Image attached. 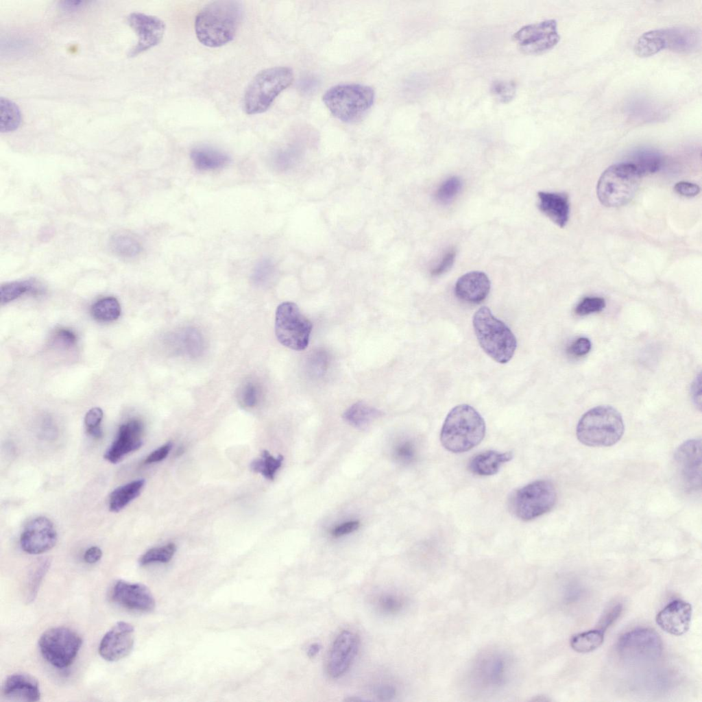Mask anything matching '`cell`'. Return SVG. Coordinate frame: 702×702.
<instances>
[{
  "instance_id": "obj_15",
  "label": "cell",
  "mask_w": 702,
  "mask_h": 702,
  "mask_svg": "<svg viewBox=\"0 0 702 702\" xmlns=\"http://www.w3.org/2000/svg\"><path fill=\"white\" fill-rule=\"evenodd\" d=\"M128 23L138 36L136 45L130 49V57H134L156 46L163 38L165 23L158 17L132 12L128 16Z\"/></svg>"
},
{
  "instance_id": "obj_43",
  "label": "cell",
  "mask_w": 702,
  "mask_h": 702,
  "mask_svg": "<svg viewBox=\"0 0 702 702\" xmlns=\"http://www.w3.org/2000/svg\"><path fill=\"white\" fill-rule=\"evenodd\" d=\"M378 609L387 614H396L403 607L404 601L402 598L392 594H384L376 600Z\"/></svg>"
},
{
  "instance_id": "obj_17",
  "label": "cell",
  "mask_w": 702,
  "mask_h": 702,
  "mask_svg": "<svg viewBox=\"0 0 702 702\" xmlns=\"http://www.w3.org/2000/svg\"><path fill=\"white\" fill-rule=\"evenodd\" d=\"M134 644V628L126 622H117L103 636L99 653L106 661L116 662L132 651Z\"/></svg>"
},
{
  "instance_id": "obj_36",
  "label": "cell",
  "mask_w": 702,
  "mask_h": 702,
  "mask_svg": "<svg viewBox=\"0 0 702 702\" xmlns=\"http://www.w3.org/2000/svg\"><path fill=\"white\" fill-rule=\"evenodd\" d=\"M283 457H274L267 450H263L260 458L250 463V468L254 472L260 473L269 480H274L277 470L281 467Z\"/></svg>"
},
{
  "instance_id": "obj_32",
  "label": "cell",
  "mask_w": 702,
  "mask_h": 702,
  "mask_svg": "<svg viewBox=\"0 0 702 702\" xmlns=\"http://www.w3.org/2000/svg\"><path fill=\"white\" fill-rule=\"evenodd\" d=\"M110 246L115 254L124 258L136 256L141 251V245L138 240L125 232L114 234L110 239Z\"/></svg>"
},
{
  "instance_id": "obj_29",
  "label": "cell",
  "mask_w": 702,
  "mask_h": 702,
  "mask_svg": "<svg viewBox=\"0 0 702 702\" xmlns=\"http://www.w3.org/2000/svg\"><path fill=\"white\" fill-rule=\"evenodd\" d=\"M666 49L664 29L650 30L638 39L634 46L635 53L641 58L651 56Z\"/></svg>"
},
{
  "instance_id": "obj_5",
  "label": "cell",
  "mask_w": 702,
  "mask_h": 702,
  "mask_svg": "<svg viewBox=\"0 0 702 702\" xmlns=\"http://www.w3.org/2000/svg\"><path fill=\"white\" fill-rule=\"evenodd\" d=\"M375 99L374 89L361 84H339L328 88L322 100L330 112L348 123L363 119L372 107Z\"/></svg>"
},
{
  "instance_id": "obj_30",
  "label": "cell",
  "mask_w": 702,
  "mask_h": 702,
  "mask_svg": "<svg viewBox=\"0 0 702 702\" xmlns=\"http://www.w3.org/2000/svg\"><path fill=\"white\" fill-rule=\"evenodd\" d=\"M43 291L41 285L34 279L6 283L0 289L1 304L12 302L25 293L39 294Z\"/></svg>"
},
{
  "instance_id": "obj_24",
  "label": "cell",
  "mask_w": 702,
  "mask_h": 702,
  "mask_svg": "<svg viewBox=\"0 0 702 702\" xmlns=\"http://www.w3.org/2000/svg\"><path fill=\"white\" fill-rule=\"evenodd\" d=\"M512 458V452L487 450L474 456L469 462L468 468L474 474L490 476L496 474L502 465Z\"/></svg>"
},
{
  "instance_id": "obj_46",
  "label": "cell",
  "mask_w": 702,
  "mask_h": 702,
  "mask_svg": "<svg viewBox=\"0 0 702 702\" xmlns=\"http://www.w3.org/2000/svg\"><path fill=\"white\" fill-rule=\"evenodd\" d=\"M273 271L272 262L269 259H263L255 266L252 278L256 283H263L271 276Z\"/></svg>"
},
{
  "instance_id": "obj_35",
  "label": "cell",
  "mask_w": 702,
  "mask_h": 702,
  "mask_svg": "<svg viewBox=\"0 0 702 702\" xmlns=\"http://www.w3.org/2000/svg\"><path fill=\"white\" fill-rule=\"evenodd\" d=\"M631 163L641 176L653 173L657 171L662 165V158L657 152L643 150L637 152L633 157Z\"/></svg>"
},
{
  "instance_id": "obj_54",
  "label": "cell",
  "mask_w": 702,
  "mask_h": 702,
  "mask_svg": "<svg viewBox=\"0 0 702 702\" xmlns=\"http://www.w3.org/2000/svg\"><path fill=\"white\" fill-rule=\"evenodd\" d=\"M102 557V551L98 546H91L88 548L84 555V559L88 564H95L100 560Z\"/></svg>"
},
{
  "instance_id": "obj_19",
  "label": "cell",
  "mask_w": 702,
  "mask_h": 702,
  "mask_svg": "<svg viewBox=\"0 0 702 702\" xmlns=\"http://www.w3.org/2000/svg\"><path fill=\"white\" fill-rule=\"evenodd\" d=\"M143 424L139 420L132 419L121 424L116 439L105 452V459L117 463L129 453L139 449L143 445Z\"/></svg>"
},
{
  "instance_id": "obj_34",
  "label": "cell",
  "mask_w": 702,
  "mask_h": 702,
  "mask_svg": "<svg viewBox=\"0 0 702 702\" xmlns=\"http://www.w3.org/2000/svg\"><path fill=\"white\" fill-rule=\"evenodd\" d=\"M121 306L118 300L112 297L102 298L93 304L90 308L92 316L100 322H112L117 319L121 315Z\"/></svg>"
},
{
  "instance_id": "obj_50",
  "label": "cell",
  "mask_w": 702,
  "mask_h": 702,
  "mask_svg": "<svg viewBox=\"0 0 702 702\" xmlns=\"http://www.w3.org/2000/svg\"><path fill=\"white\" fill-rule=\"evenodd\" d=\"M591 342L586 337H580L568 347V352L575 356H582L588 354L591 349Z\"/></svg>"
},
{
  "instance_id": "obj_20",
  "label": "cell",
  "mask_w": 702,
  "mask_h": 702,
  "mask_svg": "<svg viewBox=\"0 0 702 702\" xmlns=\"http://www.w3.org/2000/svg\"><path fill=\"white\" fill-rule=\"evenodd\" d=\"M692 606L682 600L669 603L656 616V622L664 631L681 636L689 629L692 618Z\"/></svg>"
},
{
  "instance_id": "obj_31",
  "label": "cell",
  "mask_w": 702,
  "mask_h": 702,
  "mask_svg": "<svg viewBox=\"0 0 702 702\" xmlns=\"http://www.w3.org/2000/svg\"><path fill=\"white\" fill-rule=\"evenodd\" d=\"M22 114L19 106L8 98L0 97V132L15 131L21 123Z\"/></svg>"
},
{
  "instance_id": "obj_1",
  "label": "cell",
  "mask_w": 702,
  "mask_h": 702,
  "mask_svg": "<svg viewBox=\"0 0 702 702\" xmlns=\"http://www.w3.org/2000/svg\"><path fill=\"white\" fill-rule=\"evenodd\" d=\"M243 16L240 2L218 0L205 5L195 19L197 40L204 46L215 48L232 41L237 32Z\"/></svg>"
},
{
  "instance_id": "obj_40",
  "label": "cell",
  "mask_w": 702,
  "mask_h": 702,
  "mask_svg": "<svg viewBox=\"0 0 702 702\" xmlns=\"http://www.w3.org/2000/svg\"><path fill=\"white\" fill-rule=\"evenodd\" d=\"M104 416L103 411L99 407L90 409L85 415L84 424L87 433L94 438L99 439L103 435L101 422Z\"/></svg>"
},
{
  "instance_id": "obj_41",
  "label": "cell",
  "mask_w": 702,
  "mask_h": 702,
  "mask_svg": "<svg viewBox=\"0 0 702 702\" xmlns=\"http://www.w3.org/2000/svg\"><path fill=\"white\" fill-rule=\"evenodd\" d=\"M516 92V86L513 81L497 80L491 86V93L502 103H507L512 100Z\"/></svg>"
},
{
  "instance_id": "obj_16",
  "label": "cell",
  "mask_w": 702,
  "mask_h": 702,
  "mask_svg": "<svg viewBox=\"0 0 702 702\" xmlns=\"http://www.w3.org/2000/svg\"><path fill=\"white\" fill-rule=\"evenodd\" d=\"M359 645V638L352 631L343 630L337 636L327 662L328 673L331 677L338 678L346 673L357 655Z\"/></svg>"
},
{
  "instance_id": "obj_55",
  "label": "cell",
  "mask_w": 702,
  "mask_h": 702,
  "mask_svg": "<svg viewBox=\"0 0 702 702\" xmlns=\"http://www.w3.org/2000/svg\"><path fill=\"white\" fill-rule=\"evenodd\" d=\"M691 396L694 404L701 408V376L700 374L694 380L691 387Z\"/></svg>"
},
{
  "instance_id": "obj_58",
  "label": "cell",
  "mask_w": 702,
  "mask_h": 702,
  "mask_svg": "<svg viewBox=\"0 0 702 702\" xmlns=\"http://www.w3.org/2000/svg\"><path fill=\"white\" fill-rule=\"evenodd\" d=\"M376 694L378 698L388 700L394 697L395 689L389 686H380L376 690Z\"/></svg>"
},
{
  "instance_id": "obj_48",
  "label": "cell",
  "mask_w": 702,
  "mask_h": 702,
  "mask_svg": "<svg viewBox=\"0 0 702 702\" xmlns=\"http://www.w3.org/2000/svg\"><path fill=\"white\" fill-rule=\"evenodd\" d=\"M54 335L53 341L56 345L64 348L72 347L77 341L75 334L69 329H59Z\"/></svg>"
},
{
  "instance_id": "obj_14",
  "label": "cell",
  "mask_w": 702,
  "mask_h": 702,
  "mask_svg": "<svg viewBox=\"0 0 702 702\" xmlns=\"http://www.w3.org/2000/svg\"><path fill=\"white\" fill-rule=\"evenodd\" d=\"M57 540L53 522L46 517L38 516L26 524L20 537V544L25 553L38 555L51 549Z\"/></svg>"
},
{
  "instance_id": "obj_28",
  "label": "cell",
  "mask_w": 702,
  "mask_h": 702,
  "mask_svg": "<svg viewBox=\"0 0 702 702\" xmlns=\"http://www.w3.org/2000/svg\"><path fill=\"white\" fill-rule=\"evenodd\" d=\"M145 483L143 479H136L114 489L109 497L108 507L112 512H119L137 498Z\"/></svg>"
},
{
  "instance_id": "obj_18",
  "label": "cell",
  "mask_w": 702,
  "mask_h": 702,
  "mask_svg": "<svg viewBox=\"0 0 702 702\" xmlns=\"http://www.w3.org/2000/svg\"><path fill=\"white\" fill-rule=\"evenodd\" d=\"M111 598L121 607L132 611L149 612L155 607L151 591L138 583L117 581L111 590Z\"/></svg>"
},
{
  "instance_id": "obj_49",
  "label": "cell",
  "mask_w": 702,
  "mask_h": 702,
  "mask_svg": "<svg viewBox=\"0 0 702 702\" xmlns=\"http://www.w3.org/2000/svg\"><path fill=\"white\" fill-rule=\"evenodd\" d=\"M456 257V251L453 249L448 250L442 257L437 265L431 271V274L435 276H440L448 269L453 265Z\"/></svg>"
},
{
  "instance_id": "obj_42",
  "label": "cell",
  "mask_w": 702,
  "mask_h": 702,
  "mask_svg": "<svg viewBox=\"0 0 702 702\" xmlns=\"http://www.w3.org/2000/svg\"><path fill=\"white\" fill-rule=\"evenodd\" d=\"M505 670V664L500 658L487 661L481 668L482 675L486 681L496 684L500 681Z\"/></svg>"
},
{
  "instance_id": "obj_21",
  "label": "cell",
  "mask_w": 702,
  "mask_h": 702,
  "mask_svg": "<svg viewBox=\"0 0 702 702\" xmlns=\"http://www.w3.org/2000/svg\"><path fill=\"white\" fill-rule=\"evenodd\" d=\"M490 281L482 271H470L461 276L455 287L456 296L462 301L470 304H479L488 295L490 291Z\"/></svg>"
},
{
  "instance_id": "obj_26",
  "label": "cell",
  "mask_w": 702,
  "mask_h": 702,
  "mask_svg": "<svg viewBox=\"0 0 702 702\" xmlns=\"http://www.w3.org/2000/svg\"><path fill=\"white\" fill-rule=\"evenodd\" d=\"M666 49L677 52H688L694 49L698 43V36L695 31L688 27H672L664 29Z\"/></svg>"
},
{
  "instance_id": "obj_2",
  "label": "cell",
  "mask_w": 702,
  "mask_h": 702,
  "mask_svg": "<svg viewBox=\"0 0 702 702\" xmlns=\"http://www.w3.org/2000/svg\"><path fill=\"white\" fill-rule=\"evenodd\" d=\"M485 434V423L472 406L462 404L452 408L444 422L440 441L448 451L461 453L479 445Z\"/></svg>"
},
{
  "instance_id": "obj_37",
  "label": "cell",
  "mask_w": 702,
  "mask_h": 702,
  "mask_svg": "<svg viewBox=\"0 0 702 702\" xmlns=\"http://www.w3.org/2000/svg\"><path fill=\"white\" fill-rule=\"evenodd\" d=\"M176 551V546L173 543L150 548L140 557L139 564L145 566L153 563H167L172 559Z\"/></svg>"
},
{
  "instance_id": "obj_3",
  "label": "cell",
  "mask_w": 702,
  "mask_h": 702,
  "mask_svg": "<svg viewBox=\"0 0 702 702\" xmlns=\"http://www.w3.org/2000/svg\"><path fill=\"white\" fill-rule=\"evenodd\" d=\"M620 413L614 407L601 405L585 413L576 429L577 437L583 444L591 447H606L616 444L624 433Z\"/></svg>"
},
{
  "instance_id": "obj_12",
  "label": "cell",
  "mask_w": 702,
  "mask_h": 702,
  "mask_svg": "<svg viewBox=\"0 0 702 702\" xmlns=\"http://www.w3.org/2000/svg\"><path fill=\"white\" fill-rule=\"evenodd\" d=\"M520 50L527 54H540L555 47L560 40L557 23L554 19L522 27L513 36Z\"/></svg>"
},
{
  "instance_id": "obj_33",
  "label": "cell",
  "mask_w": 702,
  "mask_h": 702,
  "mask_svg": "<svg viewBox=\"0 0 702 702\" xmlns=\"http://www.w3.org/2000/svg\"><path fill=\"white\" fill-rule=\"evenodd\" d=\"M603 640L604 631L594 629L574 635L570 639V646L578 653H589L598 648Z\"/></svg>"
},
{
  "instance_id": "obj_51",
  "label": "cell",
  "mask_w": 702,
  "mask_h": 702,
  "mask_svg": "<svg viewBox=\"0 0 702 702\" xmlns=\"http://www.w3.org/2000/svg\"><path fill=\"white\" fill-rule=\"evenodd\" d=\"M674 190L680 195L691 197L699 193L700 187L696 184L682 181L675 185Z\"/></svg>"
},
{
  "instance_id": "obj_11",
  "label": "cell",
  "mask_w": 702,
  "mask_h": 702,
  "mask_svg": "<svg viewBox=\"0 0 702 702\" xmlns=\"http://www.w3.org/2000/svg\"><path fill=\"white\" fill-rule=\"evenodd\" d=\"M619 657L628 663H644L657 659L662 653L663 644L653 629H637L623 634L616 644Z\"/></svg>"
},
{
  "instance_id": "obj_59",
  "label": "cell",
  "mask_w": 702,
  "mask_h": 702,
  "mask_svg": "<svg viewBox=\"0 0 702 702\" xmlns=\"http://www.w3.org/2000/svg\"><path fill=\"white\" fill-rule=\"evenodd\" d=\"M321 646L318 643H314L308 646L307 654L309 657H315L319 652Z\"/></svg>"
},
{
  "instance_id": "obj_4",
  "label": "cell",
  "mask_w": 702,
  "mask_h": 702,
  "mask_svg": "<svg viewBox=\"0 0 702 702\" xmlns=\"http://www.w3.org/2000/svg\"><path fill=\"white\" fill-rule=\"evenodd\" d=\"M472 324L477 340L488 356L499 363L511 359L517 347L516 337L489 308H479L473 315Z\"/></svg>"
},
{
  "instance_id": "obj_56",
  "label": "cell",
  "mask_w": 702,
  "mask_h": 702,
  "mask_svg": "<svg viewBox=\"0 0 702 702\" xmlns=\"http://www.w3.org/2000/svg\"><path fill=\"white\" fill-rule=\"evenodd\" d=\"M85 3L84 1H62L60 7L64 11L74 12L82 8Z\"/></svg>"
},
{
  "instance_id": "obj_45",
  "label": "cell",
  "mask_w": 702,
  "mask_h": 702,
  "mask_svg": "<svg viewBox=\"0 0 702 702\" xmlns=\"http://www.w3.org/2000/svg\"><path fill=\"white\" fill-rule=\"evenodd\" d=\"M259 396L257 385L253 383H247L241 388L239 398L244 407H253L257 404Z\"/></svg>"
},
{
  "instance_id": "obj_9",
  "label": "cell",
  "mask_w": 702,
  "mask_h": 702,
  "mask_svg": "<svg viewBox=\"0 0 702 702\" xmlns=\"http://www.w3.org/2000/svg\"><path fill=\"white\" fill-rule=\"evenodd\" d=\"M313 325L300 311L297 304L285 302L277 307L275 317V333L283 346L303 350L308 345Z\"/></svg>"
},
{
  "instance_id": "obj_13",
  "label": "cell",
  "mask_w": 702,
  "mask_h": 702,
  "mask_svg": "<svg viewBox=\"0 0 702 702\" xmlns=\"http://www.w3.org/2000/svg\"><path fill=\"white\" fill-rule=\"evenodd\" d=\"M675 466L682 486L692 493L701 487V440L684 441L676 450Z\"/></svg>"
},
{
  "instance_id": "obj_57",
  "label": "cell",
  "mask_w": 702,
  "mask_h": 702,
  "mask_svg": "<svg viewBox=\"0 0 702 702\" xmlns=\"http://www.w3.org/2000/svg\"><path fill=\"white\" fill-rule=\"evenodd\" d=\"M398 455L405 460H410L413 457L414 450L412 445L409 443H404L398 448Z\"/></svg>"
},
{
  "instance_id": "obj_23",
  "label": "cell",
  "mask_w": 702,
  "mask_h": 702,
  "mask_svg": "<svg viewBox=\"0 0 702 702\" xmlns=\"http://www.w3.org/2000/svg\"><path fill=\"white\" fill-rule=\"evenodd\" d=\"M537 196L540 211L559 227H564L570 213L568 195L564 193L540 191Z\"/></svg>"
},
{
  "instance_id": "obj_10",
  "label": "cell",
  "mask_w": 702,
  "mask_h": 702,
  "mask_svg": "<svg viewBox=\"0 0 702 702\" xmlns=\"http://www.w3.org/2000/svg\"><path fill=\"white\" fill-rule=\"evenodd\" d=\"M82 644L80 636L64 627H57L45 631L38 640L41 655L50 664L64 668L75 660Z\"/></svg>"
},
{
  "instance_id": "obj_38",
  "label": "cell",
  "mask_w": 702,
  "mask_h": 702,
  "mask_svg": "<svg viewBox=\"0 0 702 702\" xmlns=\"http://www.w3.org/2000/svg\"><path fill=\"white\" fill-rule=\"evenodd\" d=\"M462 188V182L456 176L446 179L437 189L435 197L442 204L451 202L459 193Z\"/></svg>"
},
{
  "instance_id": "obj_7",
  "label": "cell",
  "mask_w": 702,
  "mask_h": 702,
  "mask_svg": "<svg viewBox=\"0 0 702 702\" xmlns=\"http://www.w3.org/2000/svg\"><path fill=\"white\" fill-rule=\"evenodd\" d=\"M641 176L630 162L610 166L602 173L597 183L596 194L599 201L607 207L626 204L635 195Z\"/></svg>"
},
{
  "instance_id": "obj_22",
  "label": "cell",
  "mask_w": 702,
  "mask_h": 702,
  "mask_svg": "<svg viewBox=\"0 0 702 702\" xmlns=\"http://www.w3.org/2000/svg\"><path fill=\"white\" fill-rule=\"evenodd\" d=\"M3 695L11 700L34 702L40 699L38 681L25 673H14L7 677L2 686Z\"/></svg>"
},
{
  "instance_id": "obj_6",
  "label": "cell",
  "mask_w": 702,
  "mask_h": 702,
  "mask_svg": "<svg viewBox=\"0 0 702 702\" xmlns=\"http://www.w3.org/2000/svg\"><path fill=\"white\" fill-rule=\"evenodd\" d=\"M293 80V73L289 67L276 66L260 71L245 90L244 111L250 115L265 112Z\"/></svg>"
},
{
  "instance_id": "obj_27",
  "label": "cell",
  "mask_w": 702,
  "mask_h": 702,
  "mask_svg": "<svg viewBox=\"0 0 702 702\" xmlns=\"http://www.w3.org/2000/svg\"><path fill=\"white\" fill-rule=\"evenodd\" d=\"M383 413L363 401H358L347 409L343 417L351 426L363 429L383 415Z\"/></svg>"
},
{
  "instance_id": "obj_25",
  "label": "cell",
  "mask_w": 702,
  "mask_h": 702,
  "mask_svg": "<svg viewBox=\"0 0 702 702\" xmlns=\"http://www.w3.org/2000/svg\"><path fill=\"white\" fill-rule=\"evenodd\" d=\"M190 156L195 168L201 171L220 169L230 162V158L226 154L206 146L193 148Z\"/></svg>"
},
{
  "instance_id": "obj_53",
  "label": "cell",
  "mask_w": 702,
  "mask_h": 702,
  "mask_svg": "<svg viewBox=\"0 0 702 702\" xmlns=\"http://www.w3.org/2000/svg\"><path fill=\"white\" fill-rule=\"evenodd\" d=\"M359 525L360 523L359 521H349L335 527L332 530V534L333 536L337 537H341L355 531L356 529H359Z\"/></svg>"
},
{
  "instance_id": "obj_39",
  "label": "cell",
  "mask_w": 702,
  "mask_h": 702,
  "mask_svg": "<svg viewBox=\"0 0 702 702\" xmlns=\"http://www.w3.org/2000/svg\"><path fill=\"white\" fill-rule=\"evenodd\" d=\"M50 566V561L48 559L40 561L29 576L26 592V601L27 603L32 602L36 598L39 586L42 580L46 574Z\"/></svg>"
},
{
  "instance_id": "obj_44",
  "label": "cell",
  "mask_w": 702,
  "mask_h": 702,
  "mask_svg": "<svg viewBox=\"0 0 702 702\" xmlns=\"http://www.w3.org/2000/svg\"><path fill=\"white\" fill-rule=\"evenodd\" d=\"M605 306V301L599 297H586L576 306L575 313L580 316L601 311Z\"/></svg>"
},
{
  "instance_id": "obj_52",
  "label": "cell",
  "mask_w": 702,
  "mask_h": 702,
  "mask_svg": "<svg viewBox=\"0 0 702 702\" xmlns=\"http://www.w3.org/2000/svg\"><path fill=\"white\" fill-rule=\"evenodd\" d=\"M172 448L171 442H167L163 446L152 452L144 460V463L149 464L161 461L168 455Z\"/></svg>"
},
{
  "instance_id": "obj_8",
  "label": "cell",
  "mask_w": 702,
  "mask_h": 702,
  "mask_svg": "<svg viewBox=\"0 0 702 702\" xmlns=\"http://www.w3.org/2000/svg\"><path fill=\"white\" fill-rule=\"evenodd\" d=\"M556 501L553 484L546 480H537L515 491L509 498V508L518 519L529 521L550 511Z\"/></svg>"
},
{
  "instance_id": "obj_47",
  "label": "cell",
  "mask_w": 702,
  "mask_h": 702,
  "mask_svg": "<svg viewBox=\"0 0 702 702\" xmlns=\"http://www.w3.org/2000/svg\"><path fill=\"white\" fill-rule=\"evenodd\" d=\"M622 610V605L620 603H617L607 609L598 623L599 629L603 631L607 629L618 618Z\"/></svg>"
}]
</instances>
